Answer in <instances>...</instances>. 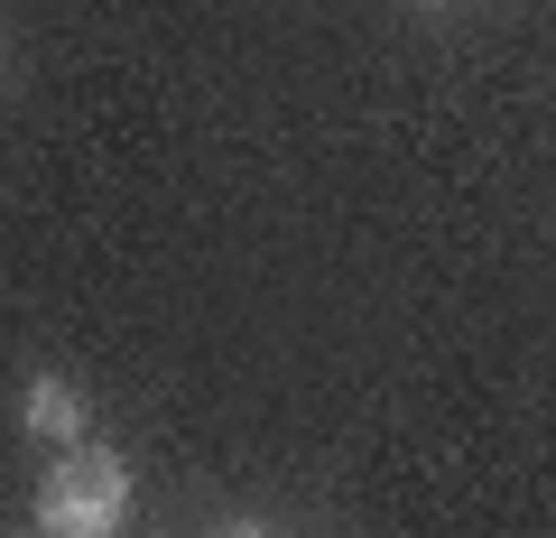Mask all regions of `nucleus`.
I'll return each instance as SVG.
<instances>
[{"instance_id":"1","label":"nucleus","mask_w":556,"mask_h":538,"mask_svg":"<svg viewBox=\"0 0 556 538\" xmlns=\"http://www.w3.org/2000/svg\"><path fill=\"white\" fill-rule=\"evenodd\" d=\"M38 520L47 538H112L130 520V464L112 446H65L38 483Z\"/></svg>"},{"instance_id":"2","label":"nucleus","mask_w":556,"mask_h":538,"mask_svg":"<svg viewBox=\"0 0 556 538\" xmlns=\"http://www.w3.org/2000/svg\"><path fill=\"white\" fill-rule=\"evenodd\" d=\"M28 427H38V437H56V446H75V427H84V399L65 390L56 372H38V380H28Z\"/></svg>"}]
</instances>
